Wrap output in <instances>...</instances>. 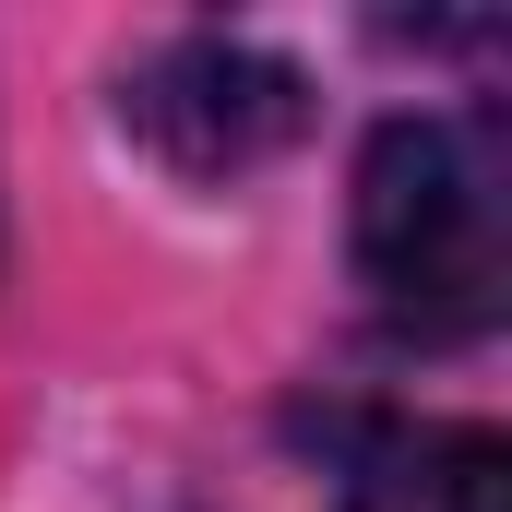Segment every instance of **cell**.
Here are the masks:
<instances>
[{
    "mask_svg": "<svg viewBox=\"0 0 512 512\" xmlns=\"http://www.w3.org/2000/svg\"><path fill=\"white\" fill-rule=\"evenodd\" d=\"M358 274L405 334H489L512 286V143L489 108H405L358 155Z\"/></svg>",
    "mask_w": 512,
    "mask_h": 512,
    "instance_id": "6da1fadb",
    "label": "cell"
},
{
    "mask_svg": "<svg viewBox=\"0 0 512 512\" xmlns=\"http://www.w3.org/2000/svg\"><path fill=\"white\" fill-rule=\"evenodd\" d=\"M120 120L179 167V179H239L262 155H286L310 131V84L274 60V48H239V36H179L155 48L120 84Z\"/></svg>",
    "mask_w": 512,
    "mask_h": 512,
    "instance_id": "7a4b0ae2",
    "label": "cell"
},
{
    "mask_svg": "<svg viewBox=\"0 0 512 512\" xmlns=\"http://www.w3.org/2000/svg\"><path fill=\"white\" fill-rule=\"evenodd\" d=\"M334 512H512L501 429H358L334 453Z\"/></svg>",
    "mask_w": 512,
    "mask_h": 512,
    "instance_id": "3957f363",
    "label": "cell"
}]
</instances>
